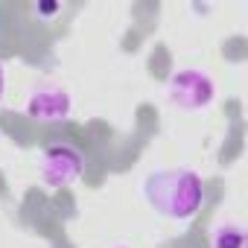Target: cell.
<instances>
[{"label": "cell", "mask_w": 248, "mask_h": 248, "mask_svg": "<svg viewBox=\"0 0 248 248\" xmlns=\"http://www.w3.org/2000/svg\"><path fill=\"white\" fill-rule=\"evenodd\" d=\"M0 91H3V73H0Z\"/></svg>", "instance_id": "obj_1"}]
</instances>
